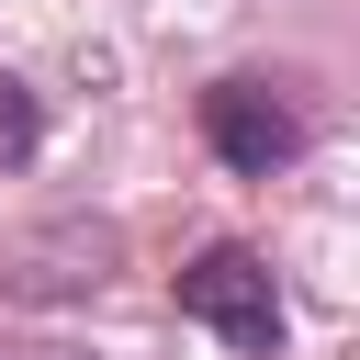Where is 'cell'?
I'll return each mask as SVG.
<instances>
[{
  "instance_id": "obj_1",
  "label": "cell",
  "mask_w": 360,
  "mask_h": 360,
  "mask_svg": "<svg viewBox=\"0 0 360 360\" xmlns=\"http://www.w3.org/2000/svg\"><path fill=\"white\" fill-rule=\"evenodd\" d=\"M180 315L214 326L225 349H270V338H281V292H270V270H259L248 248H202V259L180 270Z\"/></svg>"
},
{
  "instance_id": "obj_2",
  "label": "cell",
  "mask_w": 360,
  "mask_h": 360,
  "mask_svg": "<svg viewBox=\"0 0 360 360\" xmlns=\"http://www.w3.org/2000/svg\"><path fill=\"white\" fill-rule=\"evenodd\" d=\"M202 135H214V158L248 169V180H270V169L304 146V124H292V101H281L270 79H214V90H202Z\"/></svg>"
},
{
  "instance_id": "obj_3",
  "label": "cell",
  "mask_w": 360,
  "mask_h": 360,
  "mask_svg": "<svg viewBox=\"0 0 360 360\" xmlns=\"http://www.w3.org/2000/svg\"><path fill=\"white\" fill-rule=\"evenodd\" d=\"M34 124H22V101H11V79H0V146H22Z\"/></svg>"
},
{
  "instance_id": "obj_4",
  "label": "cell",
  "mask_w": 360,
  "mask_h": 360,
  "mask_svg": "<svg viewBox=\"0 0 360 360\" xmlns=\"http://www.w3.org/2000/svg\"><path fill=\"white\" fill-rule=\"evenodd\" d=\"M0 360H79V349H0Z\"/></svg>"
}]
</instances>
